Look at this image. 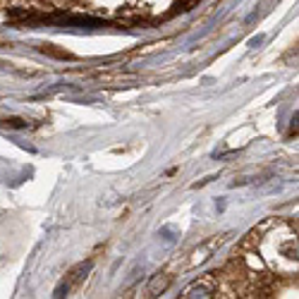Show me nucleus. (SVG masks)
<instances>
[{"label": "nucleus", "instance_id": "nucleus-1", "mask_svg": "<svg viewBox=\"0 0 299 299\" xmlns=\"http://www.w3.org/2000/svg\"><path fill=\"white\" fill-rule=\"evenodd\" d=\"M261 256L278 273L297 271V235L290 227H278L261 240Z\"/></svg>", "mask_w": 299, "mask_h": 299}, {"label": "nucleus", "instance_id": "nucleus-2", "mask_svg": "<svg viewBox=\"0 0 299 299\" xmlns=\"http://www.w3.org/2000/svg\"><path fill=\"white\" fill-rule=\"evenodd\" d=\"M213 295H216L213 285H211V282H206V280L194 282V285H189L187 290L182 292V297H185V299H189V297H213Z\"/></svg>", "mask_w": 299, "mask_h": 299}, {"label": "nucleus", "instance_id": "nucleus-3", "mask_svg": "<svg viewBox=\"0 0 299 299\" xmlns=\"http://www.w3.org/2000/svg\"><path fill=\"white\" fill-rule=\"evenodd\" d=\"M91 266H94V263H91V261L82 263V266L77 268L75 273H72V280H70V285H79V282H82V280H84V278H86V273L91 271Z\"/></svg>", "mask_w": 299, "mask_h": 299}, {"label": "nucleus", "instance_id": "nucleus-4", "mask_svg": "<svg viewBox=\"0 0 299 299\" xmlns=\"http://www.w3.org/2000/svg\"><path fill=\"white\" fill-rule=\"evenodd\" d=\"M213 246H216V242L206 244L204 249H199V251H196V254H194V261H191V263H204L206 259H208V254H211V251H213Z\"/></svg>", "mask_w": 299, "mask_h": 299}, {"label": "nucleus", "instance_id": "nucleus-5", "mask_svg": "<svg viewBox=\"0 0 299 299\" xmlns=\"http://www.w3.org/2000/svg\"><path fill=\"white\" fill-rule=\"evenodd\" d=\"M5 125H7V127H27V122H24V120H17V117L5 120Z\"/></svg>", "mask_w": 299, "mask_h": 299}]
</instances>
